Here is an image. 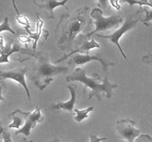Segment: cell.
<instances>
[{"label": "cell", "instance_id": "1", "mask_svg": "<svg viewBox=\"0 0 152 142\" xmlns=\"http://www.w3.org/2000/svg\"><path fill=\"white\" fill-rule=\"evenodd\" d=\"M90 7H80L71 14H63L55 29L58 47L65 52H72L75 48L77 35L80 33L88 34L94 22L89 16Z\"/></svg>", "mask_w": 152, "mask_h": 142}, {"label": "cell", "instance_id": "2", "mask_svg": "<svg viewBox=\"0 0 152 142\" xmlns=\"http://www.w3.org/2000/svg\"><path fill=\"white\" fill-rule=\"evenodd\" d=\"M35 58L37 61L31 67L28 77L41 91L44 90L54 80L53 77L55 75L68 70L67 67L51 64L48 56L43 52H37Z\"/></svg>", "mask_w": 152, "mask_h": 142}, {"label": "cell", "instance_id": "3", "mask_svg": "<svg viewBox=\"0 0 152 142\" xmlns=\"http://www.w3.org/2000/svg\"><path fill=\"white\" fill-rule=\"evenodd\" d=\"M101 78L98 75L95 74L94 77H88L86 72L82 68H77L71 74L66 77V81H80L85 84L83 93L86 92L88 87L91 88V92L89 93L88 99H91L93 97L97 99L99 101H101L103 96L107 99H111L114 95L113 90L117 88L118 85L116 83H111L108 81L107 75L104 77L102 83H98L96 80H100Z\"/></svg>", "mask_w": 152, "mask_h": 142}, {"label": "cell", "instance_id": "4", "mask_svg": "<svg viewBox=\"0 0 152 142\" xmlns=\"http://www.w3.org/2000/svg\"><path fill=\"white\" fill-rule=\"evenodd\" d=\"M102 10L100 8L93 9L90 13L92 19H94V24L96 25V29L89 33L85 34L83 36L88 39L92 35L98 31H105L111 28H117L123 23V18L120 15H113L109 17H104Z\"/></svg>", "mask_w": 152, "mask_h": 142}, {"label": "cell", "instance_id": "5", "mask_svg": "<svg viewBox=\"0 0 152 142\" xmlns=\"http://www.w3.org/2000/svg\"><path fill=\"white\" fill-rule=\"evenodd\" d=\"M143 11V9L142 7H140V8L137 10V12H135L133 14L129 15V16L126 17V21H125L124 23L123 24L121 27L119 28L117 30H116L115 32H114L113 33H111V35L108 36H105V35H101V34L96 33V36H97L98 37H100V38H108V39L111 40V41L114 44H115L117 46V47L119 48V50L121 52L122 55L124 57L125 59H127V56H126L125 53L123 52V49H122L121 46H120V43H119V40L120 39L122 36H123V34L126 33V32H128L129 30H132V28H134L135 26H137V25L138 24V22L140 21L141 19V13Z\"/></svg>", "mask_w": 152, "mask_h": 142}, {"label": "cell", "instance_id": "6", "mask_svg": "<svg viewBox=\"0 0 152 142\" xmlns=\"http://www.w3.org/2000/svg\"><path fill=\"white\" fill-rule=\"evenodd\" d=\"M135 121L126 118L116 123V131L118 138L128 142H134L140 136V130L134 127Z\"/></svg>", "mask_w": 152, "mask_h": 142}, {"label": "cell", "instance_id": "7", "mask_svg": "<svg viewBox=\"0 0 152 142\" xmlns=\"http://www.w3.org/2000/svg\"><path fill=\"white\" fill-rule=\"evenodd\" d=\"M92 61H97L100 62L102 66L104 72L108 70V67L114 66V63L112 62H109L105 58H103V55L101 53H97L94 56H90L89 54H74L73 56L70 58L69 61L68 62V64L70 66H74V65H81L87 63V62H92Z\"/></svg>", "mask_w": 152, "mask_h": 142}, {"label": "cell", "instance_id": "8", "mask_svg": "<svg viewBox=\"0 0 152 142\" xmlns=\"http://www.w3.org/2000/svg\"><path fill=\"white\" fill-rule=\"evenodd\" d=\"M99 47H100L99 44H98L97 42H96L94 38H92L91 41H88L87 38H86L83 36V34H81V35L78 36V37H77V41H76L75 49L74 50V51L65 55V56L62 58H61L60 59L55 61V62H56V63H58V62H62V61L65 60V59H67L68 58H71V56L76 54L77 53H85V54H88L89 51H90L91 49L99 48Z\"/></svg>", "mask_w": 152, "mask_h": 142}, {"label": "cell", "instance_id": "9", "mask_svg": "<svg viewBox=\"0 0 152 142\" xmlns=\"http://www.w3.org/2000/svg\"><path fill=\"white\" fill-rule=\"evenodd\" d=\"M23 115L25 118V124L20 130L15 133V134H23L25 136H29L31 135V130L36 127L37 123L42 122L44 117L42 116L39 107H37L33 112H23Z\"/></svg>", "mask_w": 152, "mask_h": 142}, {"label": "cell", "instance_id": "10", "mask_svg": "<svg viewBox=\"0 0 152 142\" xmlns=\"http://www.w3.org/2000/svg\"><path fill=\"white\" fill-rule=\"evenodd\" d=\"M27 72H28V67L16 68V69L6 71L1 70L0 72V78H1V80L12 79L19 83L25 90L28 99L31 100V94H30L29 89L27 86L26 81H25V75L27 73Z\"/></svg>", "mask_w": 152, "mask_h": 142}, {"label": "cell", "instance_id": "11", "mask_svg": "<svg viewBox=\"0 0 152 142\" xmlns=\"http://www.w3.org/2000/svg\"><path fill=\"white\" fill-rule=\"evenodd\" d=\"M19 52L20 53L24 54H29L35 57L37 54V52H34L33 50H29L28 48H24L19 46V44L14 43L13 44H7L4 47V41L3 37L1 36V59H0V63L2 64L4 62H9L8 57L11 55V53Z\"/></svg>", "mask_w": 152, "mask_h": 142}, {"label": "cell", "instance_id": "12", "mask_svg": "<svg viewBox=\"0 0 152 142\" xmlns=\"http://www.w3.org/2000/svg\"><path fill=\"white\" fill-rule=\"evenodd\" d=\"M67 88L71 92V97L69 101L66 102H58L57 104L54 105H52L51 109H65L68 110L71 112L72 115H74L73 110H74V106H75L76 101H77V85L75 84H68L67 86Z\"/></svg>", "mask_w": 152, "mask_h": 142}, {"label": "cell", "instance_id": "13", "mask_svg": "<svg viewBox=\"0 0 152 142\" xmlns=\"http://www.w3.org/2000/svg\"><path fill=\"white\" fill-rule=\"evenodd\" d=\"M68 2V0H64L62 1H34V3L36 5L38 6L39 8L42 9L44 12L45 13L46 16L50 19H54V13H53V10L56 7H59V6H62L64 7L67 10H68V7L65 6V4Z\"/></svg>", "mask_w": 152, "mask_h": 142}, {"label": "cell", "instance_id": "14", "mask_svg": "<svg viewBox=\"0 0 152 142\" xmlns=\"http://www.w3.org/2000/svg\"><path fill=\"white\" fill-rule=\"evenodd\" d=\"M36 25H37V28H36V32L34 33H31L29 30H25L29 34L30 38L34 41V43H33V49L34 50H35L36 47H37V42H38L39 40L41 39L42 36V31L44 32L45 30L42 29L44 22L40 19L38 13H37V18H36Z\"/></svg>", "mask_w": 152, "mask_h": 142}, {"label": "cell", "instance_id": "15", "mask_svg": "<svg viewBox=\"0 0 152 142\" xmlns=\"http://www.w3.org/2000/svg\"><path fill=\"white\" fill-rule=\"evenodd\" d=\"M16 112L19 114V115L16 116V114L14 113V112H13L12 113L10 114V116L12 117V119H13V122L9 125L10 128H16L20 130L21 126L23 124L24 121H25V118H24L23 115V111H22L21 109H16Z\"/></svg>", "mask_w": 152, "mask_h": 142}, {"label": "cell", "instance_id": "16", "mask_svg": "<svg viewBox=\"0 0 152 142\" xmlns=\"http://www.w3.org/2000/svg\"><path fill=\"white\" fill-rule=\"evenodd\" d=\"M94 109V107L93 106H88L86 109H82V110H80L77 108H74V112H75L74 113V115H76V116L74 117V119L77 122H81L82 121L88 118V113L91 112Z\"/></svg>", "mask_w": 152, "mask_h": 142}, {"label": "cell", "instance_id": "17", "mask_svg": "<svg viewBox=\"0 0 152 142\" xmlns=\"http://www.w3.org/2000/svg\"><path fill=\"white\" fill-rule=\"evenodd\" d=\"M13 4H14L15 10H16V13H17V15H16V21H17V22H19L21 25H22L25 30H29L30 28H31V24H30V22H29V20L28 19V18H27L25 16H24V15L19 14V12H18V10H17V9H16V5H15L14 1H13Z\"/></svg>", "mask_w": 152, "mask_h": 142}, {"label": "cell", "instance_id": "18", "mask_svg": "<svg viewBox=\"0 0 152 142\" xmlns=\"http://www.w3.org/2000/svg\"><path fill=\"white\" fill-rule=\"evenodd\" d=\"M143 11L145 13V17L141 20L142 23L145 26L150 27L151 23L152 22V9L147 8V7H143Z\"/></svg>", "mask_w": 152, "mask_h": 142}, {"label": "cell", "instance_id": "19", "mask_svg": "<svg viewBox=\"0 0 152 142\" xmlns=\"http://www.w3.org/2000/svg\"><path fill=\"white\" fill-rule=\"evenodd\" d=\"M3 31H8V32L11 33L12 34L15 35L16 33L13 30L12 28H10V25H9L8 23V18L7 17H4V22L1 24L0 25V33H2Z\"/></svg>", "mask_w": 152, "mask_h": 142}, {"label": "cell", "instance_id": "20", "mask_svg": "<svg viewBox=\"0 0 152 142\" xmlns=\"http://www.w3.org/2000/svg\"><path fill=\"white\" fill-rule=\"evenodd\" d=\"M124 2L128 3L130 6H133L134 4H139L140 7H142V6H148V7H151L152 9V1H143V0H141V1H134V0H127V1H125Z\"/></svg>", "mask_w": 152, "mask_h": 142}, {"label": "cell", "instance_id": "21", "mask_svg": "<svg viewBox=\"0 0 152 142\" xmlns=\"http://www.w3.org/2000/svg\"><path fill=\"white\" fill-rule=\"evenodd\" d=\"M1 134L2 135V138L4 139V142H12L11 138H10V133H9L8 130H4L2 126H1ZM25 142H33V141H25Z\"/></svg>", "mask_w": 152, "mask_h": 142}, {"label": "cell", "instance_id": "22", "mask_svg": "<svg viewBox=\"0 0 152 142\" xmlns=\"http://www.w3.org/2000/svg\"><path fill=\"white\" fill-rule=\"evenodd\" d=\"M134 142H152V138L148 134H142L140 135Z\"/></svg>", "mask_w": 152, "mask_h": 142}, {"label": "cell", "instance_id": "23", "mask_svg": "<svg viewBox=\"0 0 152 142\" xmlns=\"http://www.w3.org/2000/svg\"><path fill=\"white\" fill-rule=\"evenodd\" d=\"M142 62L148 64H151L152 66V54L148 53V54L142 56Z\"/></svg>", "mask_w": 152, "mask_h": 142}, {"label": "cell", "instance_id": "24", "mask_svg": "<svg viewBox=\"0 0 152 142\" xmlns=\"http://www.w3.org/2000/svg\"><path fill=\"white\" fill-rule=\"evenodd\" d=\"M107 138H98L95 135H90V142H101L102 141L107 140Z\"/></svg>", "mask_w": 152, "mask_h": 142}, {"label": "cell", "instance_id": "25", "mask_svg": "<svg viewBox=\"0 0 152 142\" xmlns=\"http://www.w3.org/2000/svg\"><path fill=\"white\" fill-rule=\"evenodd\" d=\"M18 38H19V40L21 42L24 43V44H26V43L31 42V41H33L29 36H19Z\"/></svg>", "mask_w": 152, "mask_h": 142}, {"label": "cell", "instance_id": "26", "mask_svg": "<svg viewBox=\"0 0 152 142\" xmlns=\"http://www.w3.org/2000/svg\"><path fill=\"white\" fill-rule=\"evenodd\" d=\"M110 3H111V5H112L114 7H115L117 10H120V9L121 8V6H120V4H119L118 1H110Z\"/></svg>", "mask_w": 152, "mask_h": 142}, {"label": "cell", "instance_id": "27", "mask_svg": "<svg viewBox=\"0 0 152 142\" xmlns=\"http://www.w3.org/2000/svg\"><path fill=\"white\" fill-rule=\"evenodd\" d=\"M50 142H65V141H62L59 140V139H55V140L51 141H50Z\"/></svg>", "mask_w": 152, "mask_h": 142}]
</instances>
